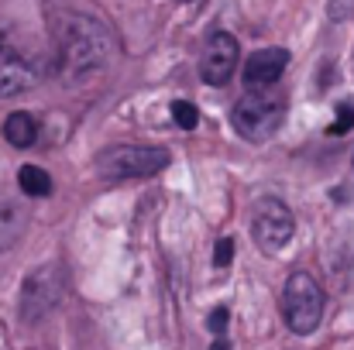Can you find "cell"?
<instances>
[{
  "label": "cell",
  "instance_id": "cell-1",
  "mask_svg": "<svg viewBox=\"0 0 354 350\" xmlns=\"http://www.w3.org/2000/svg\"><path fill=\"white\" fill-rule=\"evenodd\" d=\"M118 62V38L114 31L93 17L69 10L55 24V76L62 86H90L100 83Z\"/></svg>",
  "mask_w": 354,
  "mask_h": 350
},
{
  "label": "cell",
  "instance_id": "cell-11",
  "mask_svg": "<svg viewBox=\"0 0 354 350\" xmlns=\"http://www.w3.org/2000/svg\"><path fill=\"white\" fill-rule=\"evenodd\" d=\"M3 137H7V144H14V148H31V144L38 141V120H35V114L14 110V114L3 120Z\"/></svg>",
  "mask_w": 354,
  "mask_h": 350
},
{
  "label": "cell",
  "instance_id": "cell-6",
  "mask_svg": "<svg viewBox=\"0 0 354 350\" xmlns=\"http://www.w3.org/2000/svg\"><path fill=\"white\" fill-rule=\"evenodd\" d=\"M66 292V275L59 264H41L35 268L24 285H21V295H17V313L24 323H41L62 299Z\"/></svg>",
  "mask_w": 354,
  "mask_h": 350
},
{
  "label": "cell",
  "instance_id": "cell-8",
  "mask_svg": "<svg viewBox=\"0 0 354 350\" xmlns=\"http://www.w3.org/2000/svg\"><path fill=\"white\" fill-rule=\"evenodd\" d=\"M237 62H241L237 38L231 31H214L203 45V55H200V79L207 86H227L234 79Z\"/></svg>",
  "mask_w": 354,
  "mask_h": 350
},
{
  "label": "cell",
  "instance_id": "cell-4",
  "mask_svg": "<svg viewBox=\"0 0 354 350\" xmlns=\"http://www.w3.org/2000/svg\"><path fill=\"white\" fill-rule=\"evenodd\" d=\"M38 76L41 69L35 52L17 38V31L7 21H0V100L28 93L38 83Z\"/></svg>",
  "mask_w": 354,
  "mask_h": 350
},
{
  "label": "cell",
  "instance_id": "cell-19",
  "mask_svg": "<svg viewBox=\"0 0 354 350\" xmlns=\"http://www.w3.org/2000/svg\"><path fill=\"white\" fill-rule=\"evenodd\" d=\"M183 3H186V0H183Z\"/></svg>",
  "mask_w": 354,
  "mask_h": 350
},
{
  "label": "cell",
  "instance_id": "cell-14",
  "mask_svg": "<svg viewBox=\"0 0 354 350\" xmlns=\"http://www.w3.org/2000/svg\"><path fill=\"white\" fill-rule=\"evenodd\" d=\"M354 127V107L351 104H337V120L330 124V134L337 137V134H348Z\"/></svg>",
  "mask_w": 354,
  "mask_h": 350
},
{
  "label": "cell",
  "instance_id": "cell-17",
  "mask_svg": "<svg viewBox=\"0 0 354 350\" xmlns=\"http://www.w3.org/2000/svg\"><path fill=\"white\" fill-rule=\"evenodd\" d=\"M327 14H330V21H348L354 14V0H330Z\"/></svg>",
  "mask_w": 354,
  "mask_h": 350
},
{
  "label": "cell",
  "instance_id": "cell-16",
  "mask_svg": "<svg viewBox=\"0 0 354 350\" xmlns=\"http://www.w3.org/2000/svg\"><path fill=\"white\" fill-rule=\"evenodd\" d=\"M231 257H234V240L231 237L217 240V247H214V268H227Z\"/></svg>",
  "mask_w": 354,
  "mask_h": 350
},
{
  "label": "cell",
  "instance_id": "cell-9",
  "mask_svg": "<svg viewBox=\"0 0 354 350\" xmlns=\"http://www.w3.org/2000/svg\"><path fill=\"white\" fill-rule=\"evenodd\" d=\"M286 66H289V52H286V48H279V45L258 48V52H251L248 62H244V72H241V76H244V86H248V90H272V86L282 79Z\"/></svg>",
  "mask_w": 354,
  "mask_h": 350
},
{
  "label": "cell",
  "instance_id": "cell-15",
  "mask_svg": "<svg viewBox=\"0 0 354 350\" xmlns=\"http://www.w3.org/2000/svg\"><path fill=\"white\" fill-rule=\"evenodd\" d=\"M227 320H231V313H227V306H217V309L210 313V320H207V327H210V333H214L217 340H224V333H227Z\"/></svg>",
  "mask_w": 354,
  "mask_h": 350
},
{
  "label": "cell",
  "instance_id": "cell-12",
  "mask_svg": "<svg viewBox=\"0 0 354 350\" xmlns=\"http://www.w3.org/2000/svg\"><path fill=\"white\" fill-rule=\"evenodd\" d=\"M17 189L31 200H45V196H52V175L38 165H21L17 168Z\"/></svg>",
  "mask_w": 354,
  "mask_h": 350
},
{
  "label": "cell",
  "instance_id": "cell-13",
  "mask_svg": "<svg viewBox=\"0 0 354 350\" xmlns=\"http://www.w3.org/2000/svg\"><path fill=\"white\" fill-rule=\"evenodd\" d=\"M172 120H176V127L193 130V127L200 124V114H196V107H193L189 100H176V104H172Z\"/></svg>",
  "mask_w": 354,
  "mask_h": 350
},
{
  "label": "cell",
  "instance_id": "cell-2",
  "mask_svg": "<svg viewBox=\"0 0 354 350\" xmlns=\"http://www.w3.org/2000/svg\"><path fill=\"white\" fill-rule=\"evenodd\" d=\"M286 120V97L272 90H248L231 110V124L244 141H268Z\"/></svg>",
  "mask_w": 354,
  "mask_h": 350
},
{
  "label": "cell",
  "instance_id": "cell-5",
  "mask_svg": "<svg viewBox=\"0 0 354 350\" xmlns=\"http://www.w3.org/2000/svg\"><path fill=\"white\" fill-rule=\"evenodd\" d=\"M169 151L165 148H151V144H114L107 151H100V175L120 182V179H151L158 172H165L169 165Z\"/></svg>",
  "mask_w": 354,
  "mask_h": 350
},
{
  "label": "cell",
  "instance_id": "cell-7",
  "mask_svg": "<svg viewBox=\"0 0 354 350\" xmlns=\"http://www.w3.org/2000/svg\"><path fill=\"white\" fill-rule=\"evenodd\" d=\"M251 233H254V244H258L261 251L275 254V251H282V247L292 240L296 217H292V210H289L282 200L265 196V200H258L254 210H251Z\"/></svg>",
  "mask_w": 354,
  "mask_h": 350
},
{
  "label": "cell",
  "instance_id": "cell-3",
  "mask_svg": "<svg viewBox=\"0 0 354 350\" xmlns=\"http://www.w3.org/2000/svg\"><path fill=\"white\" fill-rule=\"evenodd\" d=\"M324 309H327V295L324 289L317 285V278L310 271H292L286 278V289H282V316H286V327L299 337L313 333L324 320Z\"/></svg>",
  "mask_w": 354,
  "mask_h": 350
},
{
  "label": "cell",
  "instance_id": "cell-10",
  "mask_svg": "<svg viewBox=\"0 0 354 350\" xmlns=\"http://www.w3.org/2000/svg\"><path fill=\"white\" fill-rule=\"evenodd\" d=\"M28 227V210L21 203V196H14L10 189L0 186V254L10 251Z\"/></svg>",
  "mask_w": 354,
  "mask_h": 350
},
{
  "label": "cell",
  "instance_id": "cell-18",
  "mask_svg": "<svg viewBox=\"0 0 354 350\" xmlns=\"http://www.w3.org/2000/svg\"><path fill=\"white\" fill-rule=\"evenodd\" d=\"M210 350H231V344H227V340H214V347Z\"/></svg>",
  "mask_w": 354,
  "mask_h": 350
}]
</instances>
